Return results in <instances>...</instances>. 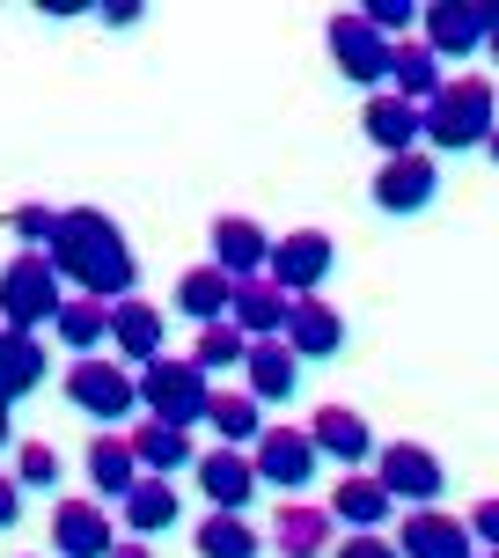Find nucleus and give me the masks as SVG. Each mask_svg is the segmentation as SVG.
<instances>
[{"mask_svg":"<svg viewBox=\"0 0 499 558\" xmlns=\"http://www.w3.org/2000/svg\"><path fill=\"white\" fill-rule=\"evenodd\" d=\"M243 375H249L243 390L257 397V404H287V397L302 390V361L287 353V338H257L243 353Z\"/></svg>","mask_w":499,"mask_h":558,"instance_id":"22","label":"nucleus"},{"mask_svg":"<svg viewBox=\"0 0 499 558\" xmlns=\"http://www.w3.org/2000/svg\"><path fill=\"white\" fill-rule=\"evenodd\" d=\"M198 426H206V434H221V448H249L257 434H265V404H257L249 390H214Z\"/></svg>","mask_w":499,"mask_h":558,"instance_id":"28","label":"nucleus"},{"mask_svg":"<svg viewBox=\"0 0 499 558\" xmlns=\"http://www.w3.org/2000/svg\"><path fill=\"white\" fill-rule=\"evenodd\" d=\"M308 441H316V456H331L338 471H361V463H375V426H367L361 412H345V404H324V412L308 418Z\"/></svg>","mask_w":499,"mask_h":558,"instance_id":"14","label":"nucleus"},{"mask_svg":"<svg viewBox=\"0 0 499 558\" xmlns=\"http://www.w3.org/2000/svg\"><path fill=\"white\" fill-rule=\"evenodd\" d=\"M338 265V243L324 235V228H294V235H272V257H265V279H272L287 302H302V294H316L324 279H331Z\"/></svg>","mask_w":499,"mask_h":558,"instance_id":"8","label":"nucleus"},{"mask_svg":"<svg viewBox=\"0 0 499 558\" xmlns=\"http://www.w3.org/2000/svg\"><path fill=\"white\" fill-rule=\"evenodd\" d=\"M45 375H52V361H45V345L23 331H0V404H23V397L45 390Z\"/></svg>","mask_w":499,"mask_h":558,"instance_id":"26","label":"nucleus"},{"mask_svg":"<svg viewBox=\"0 0 499 558\" xmlns=\"http://www.w3.org/2000/svg\"><path fill=\"white\" fill-rule=\"evenodd\" d=\"M52 206H15V235H23V251H45L52 243Z\"/></svg>","mask_w":499,"mask_h":558,"instance_id":"36","label":"nucleus"},{"mask_svg":"<svg viewBox=\"0 0 499 558\" xmlns=\"http://www.w3.org/2000/svg\"><path fill=\"white\" fill-rule=\"evenodd\" d=\"M192 477H198V493L214 500V514H243L265 485H257V463H249V448H206L192 463Z\"/></svg>","mask_w":499,"mask_h":558,"instance_id":"11","label":"nucleus"},{"mask_svg":"<svg viewBox=\"0 0 499 558\" xmlns=\"http://www.w3.org/2000/svg\"><path fill=\"white\" fill-rule=\"evenodd\" d=\"M361 133L382 147V162L389 155H412L418 147V104H404V96H367V111H361Z\"/></svg>","mask_w":499,"mask_h":558,"instance_id":"27","label":"nucleus"},{"mask_svg":"<svg viewBox=\"0 0 499 558\" xmlns=\"http://www.w3.org/2000/svg\"><path fill=\"white\" fill-rule=\"evenodd\" d=\"M272 551L279 558H331L338 551V522L324 514V507L287 500V507H279V522H272Z\"/></svg>","mask_w":499,"mask_h":558,"instance_id":"21","label":"nucleus"},{"mask_svg":"<svg viewBox=\"0 0 499 558\" xmlns=\"http://www.w3.org/2000/svg\"><path fill=\"white\" fill-rule=\"evenodd\" d=\"M125 441H133L139 477H169V485H177V471H192V463H198V441L184 434V426H162V418H139Z\"/></svg>","mask_w":499,"mask_h":558,"instance_id":"19","label":"nucleus"},{"mask_svg":"<svg viewBox=\"0 0 499 558\" xmlns=\"http://www.w3.org/2000/svg\"><path fill=\"white\" fill-rule=\"evenodd\" d=\"M485 155H492V162H499V125H492V133H485Z\"/></svg>","mask_w":499,"mask_h":558,"instance_id":"44","label":"nucleus"},{"mask_svg":"<svg viewBox=\"0 0 499 558\" xmlns=\"http://www.w3.org/2000/svg\"><path fill=\"white\" fill-rule=\"evenodd\" d=\"M375 485L389 493V507H434L448 493V463L418 441H382L375 448Z\"/></svg>","mask_w":499,"mask_h":558,"instance_id":"6","label":"nucleus"},{"mask_svg":"<svg viewBox=\"0 0 499 558\" xmlns=\"http://www.w3.org/2000/svg\"><path fill=\"white\" fill-rule=\"evenodd\" d=\"M324 45H331V66L345 74V88H367V96H382L389 82V37L361 23V8H338L331 23H324Z\"/></svg>","mask_w":499,"mask_h":558,"instance_id":"7","label":"nucleus"},{"mask_svg":"<svg viewBox=\"0 0 499 558\" xmlns=\"http://www.w3.org/2000/svg\"><path fill=\"white\" fill-rule=\"evenodd\" d=\"M485 52L499 59V8H485Z\"/></svg>","mask_w":499,"mask_h":558,"instance_id":"41","label":"nucleus"},{"mask_svg":"<svg viewBox=\"0 0 499 558\" xmlns=\"http://www.w3.org/2000/svg\"><path fill=\"white\" fill-rule=\"evenodd\" d=\"M249 463H257V485H265V493H308L324 456L308 441V426H265V434L249 441Z\"/></svg>","mask_w":499,"mask_h":558,"instance_id":"9","label":"nucleus"},{"mask_svg":"<svg viewBox=\"0 0 499 558\" xmlns=\"http://www.w3.org/2000/svg\"><path fill=\"white\" fill-rule=\"evenodd\" d=\"M243 353H249V338L235 331V324H206L192 345V367L214 383V375H243Z\"/></svg>","mask_w":499,"mask_h":558,"instance_id":"33","label":"nucleus"},{"mask_svg":"<svg viewBox=\"0 0 499 558\" xmlns=\"http://www.w3.org/2000/svg\"><path fill=\"white\" fill-rule=\"evenodd\" d=\"M477 558H499V551H477Z\"/></svg>","mask_w":499,"mask_h":558,"instance_id":"45","label":"nucleus"},{"mask_svg":"<svg viewBox=\"0 0 499 558\" xmlns=\"http://www.w3.org/2000/svg\"><path fill=\"white\" fill-rule=\"evenodd\" d=\"M441 59L426 52V45H412V37H404V45H389V96H404V104H434V96H441Z\"/></svg>","mask_w":499,"mask_h":558,"instance_id":"29","label":"nucleus"},{"mask_svg":"<svg viewBox=\"0 0 499 558\" xmlns=\"http://www.w3.org/2000/svg\"><path fill=\"white\" fill-rule=\"evenodd\" d=\"M133 383H139V412L162 418V426H184V434L206 418V397H214V383H206L192 361H169V353L133 367Z\"/></svg>","mask_w":499,"mask_h":558,"instance_id":"5","label":"nucleus"},{"mask_svg":"<svg viewBox=\"0 0 499 558\" xmlns=\"http://www.w3.org/2000/svg\"><path fill=\"white\" fill-rule=\"evenodd\" d=\"M96 23H111V29H133V23H139V0H104V8H96Z\"/></svg>","mask_w":499,"mask_h":558,"instance_id":"40","label":"nucleus"},{"mask_svg":"<svg viewBox=\"0 0 499 558\" xmlns=\"http://www.w3.org/2000/svg\"><path fill=\"white\" fill-rule=\"evenodd\" d=\"M228 324L257 345V338H279L287 331V294H279L272 279H235L228 287Z\"/></svg>","mask_w":499,"mask_h":558,"instance_id":"23","label":"nucleus"},{"mask_svg":"<svg viewBox=\"0 0 499 558\" xmlns=\"http://www.w3.org/2000/svg\"><path fill=\"white\" fill-rule=\"evenodd\" d=\"M361 23L375 29V37H397V29H412V23H418V0H367Z\"/></svg>","mask_w":499,"mask_h":558,"instance_id":"35","label":"nucleus"},{"mask_svg":"<svg viewBox=\"0 0 499 558\" xmlns=\"http://www.w3.org/2000/svg\"><path fill=\"white\" fill-rule=\"evenodd\" d=\"M8 441H15V426H8V404H0V448H8Z\"/></svg>","mask_w":499,"mask_h":558,"instance_id":"43","label":"nucleus"},{"mask_svg":"<svg viewBox=\"0 0 499 558\" xmlns=\"http://www.w3.org/2000/svg\"><path fill=\"white\" fill-rule=\"evenodd\" d=\"M492 111H499L492 82H477V74H448L441 96H434V104H418V140H434V147H448V155L485 147Z\"/></svg>","mask_w":499,"mask_h":558,"instance_id":"2","label":"nucleus"},{"mask_svg":"<svg viewBox=\"0 0 499 558\" xmlns=\"http://www.w3.org/2000/svg\"><path fill=\"white\" fill-rule=\"evenodd\" d=\"M324 514H331V522H345L353 536H382V522L397 514V507H389V493L375 485V471H345Z\"/></svg>","mask_w":499,"mask_h":558,"instance_id":"20","label":"nucleus"},{"mask_svg":"<svg viewBox=\"0 0 499 558\" xmlns=\"http://www.w3.org/2000/svg\"><path fill=\"white\" fill-rule=\"evenodd\" d=\"M111 558H155V551H147V544L133 536V544H111Z\"/></svg>","mask_w":499,"mask_h":558,"instance_id":"42","label":"nucleus"},{"mask_svg":"<svg viewBox=\"0 0 499 558\" xmlns=\"http://www.w3.org/2000/svg\"><path fill=\"white\" fill-rule=\"evenodd\" d=\"M331 558H397V544H389V536H345Z\"/></svg>","mask_w":499,"mask_h":558,"instance_id":"38","label":"nucleus"},{"mask_svg":"<svg viewBox=\"0 0 499 558\" xmlns=\"http://www.w3.org/2000/svg\"><path fill=\"white\" fill-rule=\"evenodd\" d=\"M228 287H235V279H221L214 265H192V272L177 279V316H192L198 331H206V324H228Z\"/></svg>","mask_w":499,"mask_h":558,"instance_id":"31","label":"nucleus"},{"mask_svg":"<svg viewBox=\"0 0 499 558\" xmlns=\"http://www.w3.org/2000/svg\"><path fill=\"white\" fill-rule=\"evenodd\" d=\"M418 45L434 59H471L485 52V0H441V8H418Z\"/></svg>","mask_w":499,"mask_h":558,"instance_id":"13","label":"nucleus"},{"mask_svg":"<svg viewBox=\"0 0 499 558\" xmlns=\"http://www.w3.org/2000/svg\"><path fill=\"white\" fill-rule=\"evenodd\" d=\"M52 338L74 353V361H88V353H104L111 345V302H88V294H66L52 316Z\"/></svg>","mask_w":499,"mask_h":558,"instance_id":"24","label":"nucleus"},{"mask_svg":"<svg viewBox=\"0 0 499 558\" xmlns=\"http://www.w3.org/2000/svg\"><path fill=\"white\" fill-rule=\"evenodd\" d=\"M59 390H66V404H74L82 418H96L104 434H111V426H125V418L139 412V383H133V367L104 361V353L74 361L66 375H59Z\"/></svg>","mask_w":499,"mask_h":558,"instance_id":"4","label":"nucleus"},{"mask_svg":"<svg viewBox=\"0 0 499 558\" xmlns=\"http://www.w3.org/2000/svg\"><path fill=\"white\" fill-rule=\"evenodd\" d=\"M463 530H471V544H477V551H499V493L471 507V522H463Z\"/></svg>","mask_w":499,"mask_h":558,"instance_id":"37","label":"nucleus"},{"mask_svg":"<svg viewBox=\"0 0 499 558\" xmlns=\"http://www.w3.org/2000/svg\"><path fill=\"white\" fill-rule=\"evenodd\" d=\"M111 507L96 500H59L52 507V558H111Z\"/></svg>","mask_w":499,"mask_h":558,"instance_id":"16","label":"nucleus"},{"mask_svg":"<svg viewBox=\"0 0 499 558\" xmlns=\"http://www.w3.org/2000/svg\"><path fill=\"white\" fill-rule=\"evenodd\" d=\"M15 522H23V485H15V477L0 471V536L15 530Z\"/></svg>","mask_w":499,"mask_h":558,"instance_id":"39","label":"nucleus"},{"mask_svg":"<svg viewBox=\"0 0 499 558\" xmlns=\"http://www.w3.org/2000/svg\"><path fill=\"white\" fill-rule=\"evenodd\" d=\"M59 302H66V287H59V272H52L45 251H15L8 265H0V331L37 338L59 316Z\"/></svg>","mask_w":499,"mask_h":558,"instance_id":"3","label":"nucleus"},{"mask_svg":"<svg viewBox=\"0 0 499 558\" xmlns=\"http://www.w3.org/2000/svg\"><path fill=\"white\" fill-rule=\"evenodd\" d=\"M434 198H441V162H434L426 147L389 155V162L375 169V206H382L389 221H412V214H426Z\"/></svg>","mask_w":499,"mask_h":558,"instance_id":"10","label":"nucleus"},{"mask_svg":"<svg viewBox=\"0 0 499 558\" xmlns=\"http://www.w3.org/2000/svg\"><path fill=\"white\" fill-rule=\"evenodd\" d=\"M45 257H52L59 287H66V294H88V302H125L133 279H139V257H133V243H125V228H118L111 214H96V206H66L52 221Z\"/></svg>","mask_w":499,"mask_h":558,"instance_id":"1","label":"nucleus"},{"mask_svg":"<svg viewBox=\"0 0 499 558\" xmlns=\"http://www.w3.org/2000/svg\"><path fill=\"white\" fill-rule=\"evenodd\" d=\"M88 485L111 493V500H125L139 485V463H133V441H125V434H96V441H88Z\"/></svg>","mask_w":499,"mask_h":558,"instance_id":"30","label":"nucleus"},{"mask_svg":"<svg viewBox=\"0 0 499 558\" xmlns=\"http://www.w3.org/2000/svg\"><path fill=\"white\" fill-rule=\"evenodd\" d=\"M287 353H294V361H338V353H345V316H338L331 302H324V294H302V302H287Z\"/></svg>","mask_w":499,"mask_h":558,"instance_id":"12","label":"nucleus"},{"mask_svg":"<svg viewBox=\"0 0 499 558\" xmlns=\"http://www.w3.org/2000/svg\"><path fill=\"white\" fill-rule=\"evenodd\" d=\"M397 558H477L463 514H441V507H412L404 514V536H397Z\"/></svg>","mask_w":499,"mask_h":558,"instance_id":"17","label":"nucleus"},{"mask_svg":"<svg viewBox=\"0 0 499 558\" xmlns=\"http://www.w3.org/2000/svg\"><path fill=\"white\" fill-rule=\"evenodd\" d=\"M198 558H265V544H257V530H249L243 514H206L192 530Z\"/></svg>","mask_w":499,"mask_h":558,"instance_id":"32","label":"nucleus"},{"mask_svg":"<svg viewBox=\"0 0 499 558\" xmlns=\"http://www.w3.org/2000/svg\"><path fill=\"white\" fill-rule=\"evenodd\" d=\"M265 257H272V235L249 214H221L214 221V272L221 279H265Z\"/></svg>","mask_w":499,"mask_h":558,"instance_id":"18","label":"nucleus"},{"mask_svg":"<svg viewBox=\"0 0 499 558\" xmlns=\"http://www.w3.org/2000/svg\"><path fill=\"white\" fill-rule=\"evenodd\" d=\"M15 485H23V493H59V485H66V456H59L52 441H23L15 448Z\"/></svg>","mask_w":499,"mask_h":558,"instance_id":"34","label":"nucleus"},{"mask_svg":"<svg viewBox=\"0 0 499 558\" xmlns=\"http://www.w3.org/2000/svg\"><path fill=\"white\" fill-rule=\"evenodd\" d=\"M162 308L155 302H139V294H125V302H111V353L118 367H147V361H162Z\"/></svg>","mask_w":499,"mask_h":558,"instance_id":"15","label":"nucleus"},{"mask_svg":"<svg viewBox=\"0 0 499 558\" xmlns=\"http://www.w3.org/2000/svg\"><path fill=\"white\" fill-rule=\"evenodd\" d=\"M118 514H125V530H133V536H162V530L184 522V493H177L169 477H139L133 493L118 500Z\"/></svg>","mask_w":499,"mask_h":558,"instance_id":"25","label":"nucleus"}]
</instances>
